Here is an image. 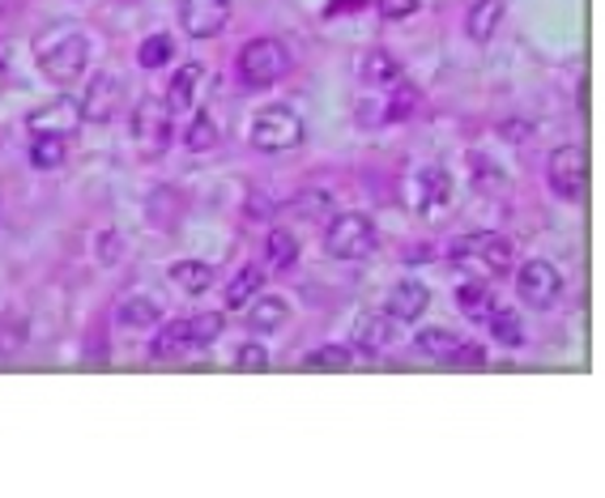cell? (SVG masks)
<instances>
[{"instance_id":"1","label":"cell","mask_w":605,"mask_h":498,"mask_svg":"<svg viewBox=\"0 0 605 498\" xmlns=\"http://www.w3.org/2000/svg\"><path fill=\"white\" fill-rule=\"evenodd\" d=\"M35 65L51 85H73L90 65V43L78 26L56 22L35 38Z\"/></svg>"},{"instance_id":"2","label":"cell","mask_w":605,"mask_h":498,"mask_svg":"<svg viewBox=\"0 0 605 498\" xmlns=\"http://www.w3.org/2000/svg\"><path fill=\"white\" fill-rule=\"evenodd\" d=\"M375 243H380V230L375 222L367 218V213H337V218H328V227H324V252L333 256V260H367L371 252H375Z\"/></svg>"},{"instance_id":"3","label":"cell","mask_w":605,"mask_h":498,"mask_svg":"<svg viewBox=\"0 0 605 498\" xmlns=\"http://www.w3.org/2000/svg\"><path fill=\"white\" fill-rule=\"evenodd\" d=\"M307 141V128H303V115L286 103H274L265 112H256L252 119V146L265 153H282V150H299Z\"/></svg>"},{"instance_id":"4","label":"cell","mask_w":605,"mask_h":498,"mask_svg":"<svg viewBox=\"0 0 605 498\" xmlns=\"http://www.w3.org/2000/svg\"><path fill=\"white\" fill-rule=\"evenodd\" d=\"M290 69V51L282 38H252L240 51V81L247 90H269Z\"/></svg>"},{"instance_id":"5","label":"cell","mask_w":605,"mask_h":498,"mask_svg":"<svg viewBox=\"0 0 605 498\" xmlns=\"http://www.w3.org/2000/svg\"><path fill=\"white\" fill-rule=\"evenodd\" d=\"M452 268H486L490 277H508L512 273V243L503 234H461L447 247Z\"/></svg>"},{"instance_id":"6","label":"cell","mask_w":605,"mask_h":498,"mask_svg":"<svg viewBox=\"0 0 605 498\" xmlns=\"http://www.w3.org/2000/svg\"><path fill=\"white\" fill-rule=\"evenodd\" d=\"M171 128H175V115L166 107V99H141L137 112H132V141L141 158H162L171 146Z\"/></svg>"},{"instance_id":"7","label":"cell","mask_w":605,"mask_h":498,"mask_svg":"<svg viewBox=\"0 0 605 498\" xmlns=\"http://www.w3.org/2000/svg\"><path fill=\"white\" fill-rule=\"evenodd\" d=\"M546 184L559 200H580L589 184V158L580 146H559L546 162Z\"/></svg>"},{"instance_id":"8","label":"cell","mask_w":605,"mask_h":498,"mask_svg":"<svg viewBox=\"0 0 605 498\" xmlns=\"http://www.w3.org/2000/svg\"><path fill=\"white\" fill-rule=\"evenodd\" d=\"M179 22L188 38H213L231 26V0H179Z\"/></svg>"},{"instance_id":"9","label":"cell","mask_w":605,"mask_h":498,"mask_svg":"<svg viewBox=\"0 0 605 498\" xmlns=\"http://www.w3.org/2000/svg\"><path fill=\"white\" fill-rule=\"evenodd\" d=\"M516 286H521V299L528 306H555L559 294H563V277L550 260H528L521 273H516Z\"/></svg>"},{"instance_id":"10","label":"cell","mask_w":605,"mask_h":498,"mask_svg":"<svg viewBox=\"0 0 605 498\" xmlns=\"http://www.w3.org/2000/svg\"><path fill=\"white\" fill-rule=\"evenodd\" d=\"M116 103H120V77L116 73H94L85 94L78 99L81 124H107L116 115Z\"/></svg>"},{"instance_id":"11","label":"cell","mask_w":605,"mask_h":498,"mask_svg":"<svg viewBox=\"0 0 605 498\" xmlns=\"http://www.w3.org/2000/svg\"><path fill=\"white\" fill-rule=\"evenodd\" d=\"M26 128H31V137H73L81 128V112L73 99H56V103H47L39 112L26 115Z\"/></svg>"},{"instance_id":"12","label":"cell","mask_w":605,"mask_h":498,"mask_svg":"<svg viewBox=\"0 0 605 498\" xmlns=\"http://www.w3.org/2000/svg\"><path fill=\"white\" fill-rule=\"evenodd\" d=\"M418 209H422V218H444L447 209H452V175H447V166L440 162H427L422 171H418Z\"/></svg>"},{"instance_id":"13","label":"cell","mask_w":605,"mask_h":498,"mask_svg":"<svg viewBox=\"0 0 605 498\" xmlns=\"http://www.w3.org/2000/svg\"><path fill=\"white\" fill-rule=\"evenodd\" d=\"M247 328L252 333H260V337H269V333H278V328H286V320H290V303H286L282 294H252L247 299Z\"/></svg>"},{"instance_id":"14","label":"cell","mask_w":605,"mask_h":498,"mask_svg":"<svg viewBox=\"0 0 605 498\" xmlns=\"http://www.w3.org/2000/svg\"><path fill=\"white\" fill-rule=\"evenodd\" d=\"M427 306H431V290H427L422 281H414V277H402V281L388 290V303H384V311H388L393 320L414 324L418 315H427Z\"/></svg>"},{"instance_id":"15","label":"cell","mask_w":605,"mask_h":498,"mask_svg":"<svg viewBox=\"0 0 605 498\" xmlns=\"http://www.w3.org/2000/svg\"><path fill=\"white\" fill-rule=\"evenodd\" d=\"M393 337H397V320L388 311H363L354 320V349L363 354H380L384 345H393Z\"/></svg>"},{"instance_id":"16","label":"cell","mask_w":605,"mask_h":498,"mask_svg":"<svg viewBox=\"0 0 605 498\" xmlns=\"http://www.w3.org/2000/svg\"><path fill=\"white\" fill-rule=\"evenodd\" d=\"M201 81H205V65H197V60H188V65L175 69L171 85H166V107H171V115H184L193 103H197Z\"/></svg>"},{"instance_id":"17","label":"cell","mask_w":605,"mask_h":498,"mask_svg":"<svg viewBox=\"0 0 605 498\" xmlns=\"http://www.w3.org/2000/svg\"><path fill=\"white\" fill-rule=\"evenodd\" d=\"M162 320L159 303L150 299V294H128V299H120V306H116V324L120 328H128V333H141V328H154Z\"/></svg>"},{"instance_id":"18","label":"cell","mask_w":605,"mask_h":498,"mask_svg":"<svg viewBox=\"0 0 605 498\" xmlns=\"http://www.w3.org/2000/svg\"><path fill=\"white\" fill-rule=\"evenodd\" d=\"M166 277L184 290V294H205L209 286H213V265H205V260H175V265L166 268Z\"/></svg>"},{"instance_id":"19","label":"cell","mask_w":605,"mask_h":498,"mask_svg":"<svg viewBox=\"0 0 605 498\" xmlns=\"http://www.w3.org/2000/svg\"><path fill=\"white\" fill-rule=\"evenodd\" d=\"M456 306H461V315H469V320H486L499 303H495V290L482 286V277H478V281H461V286H456Z\"/></svg>"},{"instance_id":"20","label":"cell","mask_w":605,"mask_h":498,"mask_svg":"<svg viewBox=\"0 0 605 498\" xmlns=\"http://www.w3.org/2000/svg\"><path fill=\"white\" fill-rule=\"evenodd\" d=\"M499 22H503V0H474V9L465 18V31H469L474 43H486L499 31Z\"/></svg>"},{"instance_id":"21","label":"cell","mask_w":605,"mask_h":498,"mask_svg":"<svg viewBox=\"0 0 605 498\" xmlns=\"http://www.w3.org/2000/svg\"><path fill=\"white\" fill-rule=\"evenodd\" d=\"M486 324H490V337H495L499 345H508V349L525 345V324H521V315H516V311L495 306V311L486 315Z\"/></svg>"},{"instance_id":"22","label":"cell","mask_w":605,"mask_h":498,"mask_svg":"<svg viewBox=\"0 0 605 498\" xmlns=\"http://www.w3.org/2000/svg\"><path fill=\"white\" fill-rule=\"evenodd\" d=\"M359 77H363L367 85H388V81L402 77V60H393L388 51H367L363 60H359Z\"/></svg>"},{"instance_id":"23","label":"cell","mask_w":605,"mask_h":498,"mask_svg":"<svg viewBox=\"0 0 605 498\" xmlns=\"http://www.w3.org/2000/svg\"><path fill=\"white\" fill-rule=\"evenodd\" d=\"M69 158V141L65 137H35L31 141V166L35 171H60Z\"/></svg>"},{"instance_id":"24","label":"cell","mask_w":605,"mask_h":498,"mask_svg":"<svg viewBox=\"0 0 605 498\" xmlns=\"http://www.w3.org/2000/svg\"><path fill=\"white\" fill-rule=\"evenodd\" d=\"M188 345H193L188 341V320H166L162 333L154 337V345H150V354L154 358H179Z\"/></svg>"},{"instance_id":"25","label":"cell","mask_w":605,"mask_h":498,"mask_svg":"<svg viewBox=\"0 0 605 498\" xmlns=\"http://www.w3.org/2000/svg\"><path fill=\"white\" fill-rule=\"evenodd\" d=\"M456 345H461V337H456L452 328H422V333L414 337V349L427 354V358H435V362H447Z\"/></svg>"},{"instance_id":"26","label":"cell","mask_w":605,"mask_h":498,"mask_svg":"<svg viewBox=\"0 0 605 498\" xmlns=\"http://www.w3.org/2000/svg\"><path fill=\"white\" fill-rule=\"evenodd\" d=\"M265 286V268L247 265L243 273H235V281L226 286V311H243V303Z\"/></svg>"},{"instance_id":"27","label":"cell","mask_w":605,"mask_h":498,"mask_svg":"<svg viewBox=\"0 0 605 498\" xmlns=\"http://www.w3.org/2000/svg\"><path fill=\"white\" fill-rule=\"evenodd\" d=\"M218 137H222V132H218V119L209 112H197L193 115V124H188V132H184V146L193 153H209L218 146Z\"/></svg>"},{"instance_id":"28","label":"cell","mask_w":605,"mask_h":498,"mask_svg":"<svg viewBox=\"0 0 605 498\" xmlns=\"http://www.w3.org/2000/svg\"><path fill=\"white\" fill-rule=\"evenodd\" d=\"M265 260L274 268H290L299 260V239L290 234V230H269V239H265Z\"/></svg>"},{"instance_id":"29","label":"cell","mask_w":605,"mask_h":498,"mask_svg":"<svg viewBox=\"0 0 605 498\" xmlns=\"http://www.w3.org/2000/svg\"><path fill=\"white\" fill-rule=\"evenodd\" d=\"M350 362H354V354L346 345H321V349H312L303 358L307 371H350Z\"/></svg>"},{"instance_id":"30","label":"cell","mask_w":605,"mask_h":498,"mask_svg":"<svg viewBox=\"0 0 605 498\" xmlns=\"http://www.w3.org/2000/svg\"><path fill=\"white\" fill-rule=\"evenodd\" d=\"M414 107H418V85L397 77V90L388 94V112L380 115V119H384V124H402V119L414 115Z\"/></svg>"},{"instance_id":"31","label":"cell","mask_w":605,"mask_h":498,"mask_svg":"<svg viewBox=\"0 0 605 498\" xmlns=\"http://www.w3.org/2000/svg\"><path fill=\"white\" fill-rule=\"evenodd\" d=\"M222 333H226V315L222 311H201V315L188 320V341L193 345H213Z\"/></svg>"},{"instance_id":"32","label":"cell","mask_w":605,"mask_h":498,"mask_svg":"<svg viewBox=\"0 0 605 498\" xmlns=\"http://www.w3.org/2000/svg\"><path fill=\"white\" fill-rule=\"evenodd\" d=\"M166 60H175V38L171 35H150L137 47V65L141 69H162Z\"/></svg>"},{"instance_id":"33","label":"cell","mask_w":605,"mask_h":498,"mask_svg":"<svg viewBox=\"0 0 605 498\" xmlns=\"http://www.w3.org/2000/svg\"><path fill=\"white\" fill-rule=\"evenodd\" d=\"M282 213H303V218H324L328 213V196L324 192H299L294 200H286Z\"/></svg>"},{"instance_id":"34","label":"cell","mask_w":605,"mask_h":498,"mask_svg":"<svg viewBox=\"0 0 605 498\" xmlns=\"http://www.w3.org/2000/svg\"><path fill=\"white\" fill-rule=\"evenodd\" d=\"M447 367H465V371H474V367H486V349L478 341H465L452 349V358H447Z\"/></svg>"},{"instance_id":"35","label":"cell","mask_w":605,"mask_h":498,"mask_svg":"<svg viewBox=\"0 0 605 498\" xmlns=\"http://www.w3.org/2000/svg\"><path fill=\"white\" fill-rule=\"evenodd\" d=\"M235 362H240L243 371H269V349L256 341H243L240 354H235Z\"/></svg>"},{"instance_id":"36","label":"cell","mask_w":605,"mask_h":498,"mask_svg":"<svg viewBox=\"0 0 605 498\" xmlns=\"http://www.w3.org/2000/svg\"><path fill=\"white\" fill-rule=\"evenodd\" d=\"M375 9H380V18L402 22V18H409V13L418 9V0H375Z\"/></svg>"},{"instance_id":"37","label":"cell","mask_w":605,"mask_h":498,"mask_svg":"<svg viewBox=\"0 0 605 498\" xmlns=\"http://www.w3.org/2000/svg\"><path fill=\"white\" fill-rule=\"evenodd\" d=\"M359 4H367V0H333L328 13H337V9H359Z\"/></svg>"},{"instance_id":"38","label":"cell","mask_w":605,"mask_h":498,"mask_svg":"<svg viewBox=\"0 0 605 498\" xmlns=\"http://www.w3.org/2000/svg\"><path fill=\"white\" fill-rule=\"evenodd\" d=\"M0 85H4V60H0Z\"/></svg>"}]
</instances>
